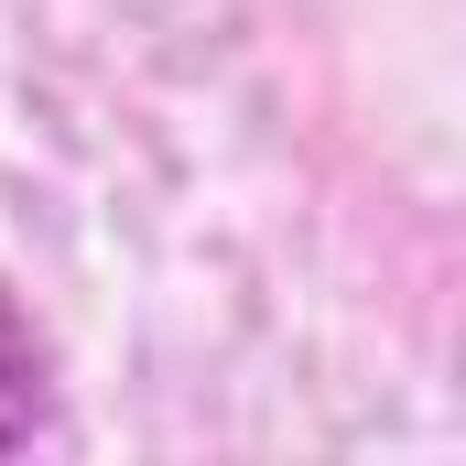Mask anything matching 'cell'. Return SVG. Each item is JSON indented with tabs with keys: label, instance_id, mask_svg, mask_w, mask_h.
Listing matches in <instances>:
<instances>
[{
	"label": "cell",
	"instance_id": "obj_1",
	"mask_svg": "<svg viewBox=\"0 0 466 466\" xmlns=\"http://www.w3.org/2000/svg\"><path fill=\"white\" fill-rule=\"evenodd\" d=\"M44 434H55V358L33 337V315L0 293V456H22Z\"/></svg>",
	"mask_w": 466,
	"mask_h": 466
}]
</instances>
